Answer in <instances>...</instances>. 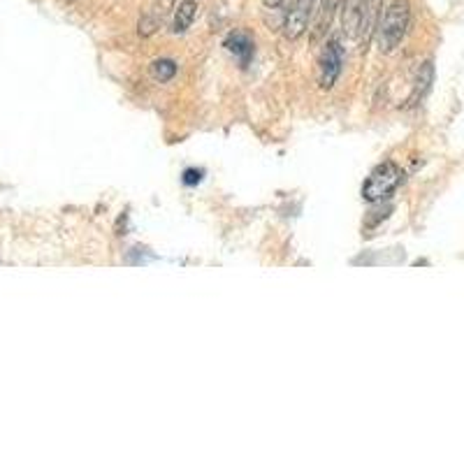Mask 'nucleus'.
<instances>
[{"label": "nucleus", "instance_id": "20e7f679", "mask_svg": "<svg viewBox=\"0 0 464 464\" xmlns=\"http://www.w3.org/2000/svg\"><path fill=\"white\" fill-rule=\"evenodd\" d=\"M314 10H316V0H293L283 21V35L288 40H300L309 28Z\"/></svg>", "mask_w": 464, "mask_h": 464}, {"label": "nucleus", "instance_id": "7ed1b4c3", "mask_svg": "<svg viewBox=\"0 0 464 464\" xmlns=\"http://www.w3.org/2000/svg\"><path fill=\"white\" fill-rule=\"evenodd\" d=\"M341 65H344V49L336 40H330L320 54V61H318V84L320 89H332L336 79L341 74Z\"/></svg>", "mask_w": 464, "mask_h": 464}, {"label": "nucleus", "instance_id": "9b49d317", "mask_svg": "<svg viewBox=\"0 0 464 464\" xmlns=\"http://www.w3.org/2000/svg\"><path fill=\"white\" fill-rule=\"evenodd\" d=\"M263 5L269 7V10H276V7L283 5V0H263Z\"/></svg>", "mask_w": 464, "mask_h": 464}, {"label": "nucleus", "instance_id": "1a4fd4ad", "mask_svg": "<svg viewBox=\"0 0 464 464\" xmlns=\"http://www.w3.org/2000/svg\"><path fill=\"white\" fill-rule=\"evenodd\" d=\"M151 74L158 81H170L176 74V63L170 61V58H158V61L151 63Z\"/></svg>", "mask_w": 464, "mask_h": 464}, {"label": "nucleus", "instance_id": "6e6552de", "mask_svg": "<svg viewBox=\"0 0 464 464\" xmlns=\"http://www.w3.org/2000/svg\"><path fill=\"white\" fill-rule=\"evenodd\" d=\"M196 16H198L196 0H181L179 7H176V12H174V33L188 30L193 26V21H196Z\"/></svg>", "mask_w": 464, "mask_h": 464}, {"label": "nucleus", "instance_id": "39448f33", "mask_svg": "<svg viewBox=\"0 0 464 464\" xmlns=\"http://www.w3.org/2000/svg\"><path fill=\"white\" fill-rule=\"evenodd\" d=\"M381 7H383V0H362L358 40H365L367 42L371 38V33L376 30L378 19H381Z\"/></svg>", "mask_w": 464, "mask_h": 464}, {"label": "nucleus", "instance_id": "f03ea898", "mask_svg": "<svg viewBox=\"0 0 464 464\" xmlns=\"http://www.w3.org/2000/svg\"><path fill=\"white\" fill-rule=\"evenodd\" d=\"M404 179V172L395 163H383L378 165L374 172L369 174V179L362 186V198L367 202H381L385 198H390L397 186Z\"/></svg>", "mask_w": 464, "mask_h": 464}, {"label": "nucleus", "instance_id": "f257e3e1", "mask_svg": "<svg viewBox=\"0 0 464 464\" xmlns=\"http://www.w3.org/2000/svg\"><path fill=\"white\" fill-rule=\"evenodd\" d=\"M409 19H411V7L407 0H392L387 5L385 14L378 19V47L381 52H395L400 47L409 30Z\"/></svg>", "mask_w": 464, "mask_h": 464}, {"label": "nucleus", "instance_id": "0eeeda50", "mask_svg": "<svg viewBox=\"0 0 464 464\" xmlns=\"http://www.w3.org/2000/svg\"><path fill=\"white\" fill-rule=\"evenodd\" d=\"M225 47H227V52H232L239 58L242 65H249L251 56H253V40L247 35V33H242V30L230 33L225 40Z\"/></svg>", "mask_w": 464, "mask_h": 464}, {"label": "nucleus", "instance_id": "9d476101", "mask_svg": "<svg viewBox=\"0 0 464 464\" xmlns=\"http://www.w3.org/2000/svg\"><path fill=\"white\" fill-rule=\"evenodd\" d=\"M202 181V172L200 170H186L183 172V183L186 186H196Z\"/></svg>", "mask_w": 464, "mask_h": 464}, {"label": "nucleus", "instance_id": "423d86ee", "mask_svg": "<svg viewBox=\"0 0 464 464\" xmlns=\"http://www.w3.org/2000/svg\"><path fill=\"white\" fill-rule=\"evenodd\" d=\"M360 12H362V0H344V5H341V28L346 33V38L358 40Z\"/></svg>", "mask_w": 464, "mask_h": 464}]
</instances>
